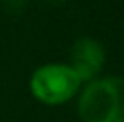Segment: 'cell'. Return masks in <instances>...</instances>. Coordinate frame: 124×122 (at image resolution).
I'll return each mask as SVG.
<instances>
[{
	"label": "cell",
	"instance_id": "6da1fadb",
	"mask_svg": "<svg viewBox=\"0 0 124 122\" xmlns=\"http://www.w3.org/2000/svg\"><path fill=\"white\" fill-rule=\"evenodd\" d=\"M81 122H124V77L106 75L87 81L77 100Z\"/></svg>",
	"mask_w": 124,
	"mask_h": 122
},
{
	"label": "cell",
	"instance_id": "7a4b0ae2",
	"mask_svg": "<svg viewBox=\"0 0 124 122\" xmlns=\"http://www.w3.org/2000/svg\"><path fill=\"white\" fill-rule=\"evenodd\" d=\"M84 81L67 63H47L33 71L29 81L35 100L47 106H59L69 102L81 90Z\"/></svg>",
	"mask_w": 124,
	"mask_h": 122
},
{
	"label": "cell",
	"instance_id": "3957f363",
	"mask_svg": "<svg viewBox=\"0 0 124 122\" xmlns=\"http://www.w3.org/2000/svg\"><path fill=\"white\" fill-rule=\"evenodd\" d=\"M104 61H106V51L100 41L92 37H79L71 45L67 65L79 75L84 84H87V81L100 77L102 69H104Z\"/></svg>",
	"mask_w": 124,
	"mask_h": 122
},
{
	"label": "cell",
	"instance_id": "277c9868",
	"mask_svg": "<svg viewBox=\"0 0 124 122\" xmlns=\"http://www.w3.org/2000/svg\"><path fill=\"white\" fill-rule=\"evenodd\" d=\"M31 0H0V6L8 16H20L29 8Z\"/></svg>",
	"mask_w": 124,
	"mask_h": 122
},
{
	"label": "cell",
	"instance_id": "5b68a950",
	"mask_svg": "<svg viewBox=\"0 0 124 122\" xmlns=\"http://www.w3.org/2000/svg\"><path fill=\"white\" fill-rule=\"evenodd\" d=\"M47 4H53V6H57V4H63L65 0H45Z\"/></svg>",
	"mask_w": 124,
	"mask_h": 122
}]
</instances>
